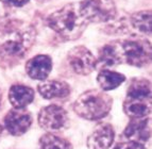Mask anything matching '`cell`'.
Instances as JSON below:
<instances>
[{
    "instance_id": "obj_1",
    "label": "cell",
    "mask_w": 152,
    "mask_h": 149,
    "mask_svg": "<svg viewBox=\"0 0 152 149\" xmlns=\"http://www.w3.org/2000/svg\"><path fill=\"white\" fill-rule=\"evenodd\" d=\"M36 40V30L31 23L19 19L0 23V66L12 68L30 51Z\"/></svg>"
},
{
    "instance_id": "obj_2",
    "label": "cell",
    "mask_w": 152,
    "mask_h": 149,
    "mask_svg": "<svg viewBox=\"0 0 152 149\" xmlns=\"http://www.w3.org/2000/svg\"><path fill=\"white\" fill-rule=\"evenodd\" d=\"M46 23L64 40L80 38L89 25L82 15L80 2L68 3L54 11L47 17Z\"/></svg>"
},
{
    "instance_id": "obj_3",
    "label": "cell",
    "mask_w": 152,
    "mask_h": 149,
    "mask_svg": "<svg viewBox=\"0 0 152 149\" xmlns=\"http://www.w3.org/2000/svg\"><path fill=\"white\" fill-rule=\"evenodd\" d=\"M113 98L102 90L91 89L82 93L74 103V111L86 120H100L111 112Z\"/></svg>"
},
{
    "instance_id": "obj_4",
    "label": "cell",
    "mask_w": 152,
    "mask_h": 149,
    "mask_svg": "<svg viewBox=\"0 0 152 149\" xmlns=\"http://www.w3.org/2000/svg\"><path fill=\"white\" fill-rule=\"evenodd\" d=\"M122 63L134 67H145L151 62V43L148 40L137 38V40H118Z\"/></svg>"
},
{
    "instance_id": "obj_5",
    "label": "cell",
    "mask_w": 152,
    "mask_h": 149,
    "mask_svg": "<svg viewBox=\"0 0 152 149\" xmlns=\"http://www.w3.org/2000/svg\"><path fill=\"white\" fill-rule=\"evenodd\" d=\"M80 10L88 23H109L117 16L114 0H82Z\"/></svg>"
},
{
    "instance_id": "obj_6",
    "label": "cell",
    "mask_w": 152,
    "mask_h": 149,
    "mask_svg": "<svg viewBox=\"0 0 152 149\" xmlns=\"http://www.w3.org/2000/svg\"><path fill=\"white\" fill-rule=\"evenodd\" d=\"M37 123L42 129L48 132L63 131L69 126L68 112L58 104H49L38 112Z\"/></svg>"
},
{
    "instance_id": "obj_7",
    "label": "cell",
    "mask_w": 152,
    "mask_h": 149,
    "mask_svg": "<svg viewBox=\"0 0 152 149\" xmlns=\"http://www.w3.org/2000/svg\"><path fill=\"white\" fill-rule=\"evenodd\" d=\"M71 70L80 76H87L96 69V57L85 46H76L67 53Z\"/></svg>"
},
{
    "instance_id": "obj_8",
    "label": "cell",
    "mask_w": 152,
    "mask_h": 149,
    "mask_svg": "<svg viewBox=\"0 0 152 149\" xmlns=\"http://www.w3.org/2000/svg\"><path fill=\"white\" fill-rule=\"evenodd\" d=\"M33 123L32 113L27 109H14L4 116V128L13 137H21L28 132Z\"/></svg>"
},
{
    "instance_id": "obj_9",
    "label": "cell",
    "mask_w": 152,
    "mask_h": 149,
    "mask_svg": "<svg viewBox=\"0 0 152 149\" xmlns=\"http://www.w3.org/2000/svg\"><path fill=\"white\" fill-rule=\"evenodd\" d=\"M115 139V130L111 124L102 123L93 130L86 139L88 149H109Z\"/></svg>"
},
{
    "instance_id": "obj_10",
    "label": "cell",
    "mask_w": 152,
    "mask_h": 149,
    "mask_svg": "<svg viewBox=\"0 0 152 149\" xmlns=\"http://www.w3.org/2000/svg\"><path fill=\"white\" fill-rule=\"evenodd\" d=\"M53 67L52 59L48 54H37L26 63V73L31 79L44 81L48 78Z\"/></svg>"
},
{
    "instance_id": "obj_11",
    "label": "cell",
    "mask_w": 152,
    "mask_h": 149,
    "mask_svg": "<svg viewBox=\"0 0 152 149\" xmlns=\"http://www.w3.org/2000/svg\"><path fill=\"white\" fill-rule=\"evenodd\" d=\"M124 137L128 141H134L138 143H146L151 137V124L149 117L132 118L128 126L124 130Z\"/></svg>"
},
{
    "instance_id": "obj_12",
    "label": "cell",
    "mask_w": 152,
    "mask_h": 149,
    "mask_svg": "<svg viewBox=\"0 0 152 149\" xmlns=\"http://www.w3.org/2000/svg\"><path fill=\"white\" fill-rule=\"evenodd\" d=\"M38 94L47 100L63 99L68 97L71 93V87L67 82L63 80H44L37 85Z\"/></svg>"
},
{
    "instance_id": "obj_13",
    "label": "cell",
    "mask_w": 152,
    "mask_h": 149,
    "mask_svg": "<svg viewBox=\"0 0 152 149\" xmlns=\"http://www.w3.org/2000/svg\"><path fill=\"white\" fill-rule=\"evenodd\" d=\"M120 64L124 63L118 42H113L102 46L98 52V58H96V68L109 69Z\"/></svg>"
},
{
    "instance_id": "obj_14",
    "label": "cell",
    "mask_w": 152,
    "mask_h": 149,
    "mask_svg": "<svg viewBox=\"0 0 152 149\" xmlns=\"http://www.w3.org/2000/svg\"><path fill=\"white\" fill-rule=\"evenodd\" d=\"M124 112L130 118H142L151 114L152 99L126 96L124 101Z\"/></svg>"
},
{
    "instance_id": "obj_15",
    "label": "cell",
    "mask_w": 152,
    "mask_h": 149,
    "mask_svg": "<svg viewBox=\"0 0 152 149\" xmlns=\"http://www.w3.org/2000/svg\"><path fill=\"white\" fill-rule=\"evenodd\" d=\"M34 96V90L23 84H14L9 90V101L14 109H26L33 102Z\"/></svg>"
},
{
    "instance_id": "obj_16",
    "label": "cell",
    "mask_w": 152,
    "mask_h": 149,
    "mask_svg": "<svg viewBox=\"0 0 152 149\" xmlns=\"http://www.w3.org/2000/svg\"><path fill=\"white\" fill-rule=\"evenodd\" d=\"M124 81H126L124 75L111 69H100L97 76V82L103 92L113 91L117 89Z\"/></svg>"
},
{
    "instance_id": "obj_17",
    "label": "cell",
    "mask_w": 152,
    "mask_h": 149,
    "mask_svg": "<svg viewBox=\"0 0 152 149\" xmlns=\"http://www.w3.org/2000/svg\"><path fill=\"white\" fill-rule=\"evenodd\" d=\"M151 21L152 14L150 10L138 11L131 14L129 17V23L132 28L146 35H151Z\"/></svg>"
},
{
    "instance_id": "obj_18",
    "label": "cell",
    "mask_w": 152,
    "mask_h": 149,
    "mask_svg": "<svg viewBox=\"0 0 152 149\" xmlns=\"http://www.w3.org/2000/svg\"><path fill=\"white\" fill-rule=\"evenodd\" d=\"M127 96L152 98V86L150 80L145 78L132 79L128 85Z\"/></svg>"
},
{
    "instance_id": "obj_19",
    "label": "cell",
    "mask_w": 152,
    "mask_h": 149,
    "mask_svg": "<svg viewBox=\"0 0 152 149\" xmlns=\"http://www.w3.org/2000/svg\"><path fill=\"white\" fill-rule=\"evenodd\" d=\"M37 149H72V145L65 137L49 132L38 139Z\"/></svg>"
},
{
    "instance_id": "obj_20",
    "label": "cell",
    "mask_w": 152,
    "mask_h": 149,
    "mask_svg": "<svg viewBox=\"0 0 152 149\" xmlns=\"http://www.w3.org/2000/svg\"><path fill=\"white\" fill-rule=\"evenodd\" d=\"M113 149H147L142 143L134 141H124L117 143Z\"/></svg>"
},
{
    "instance_id": "obj_21",
    "label": "cell",
    "mask_w": 152,
    "mask_h": 149,
    "mask_svg": "<svg viewBox=\"0 0 152 149\" xmlns=\"http://www.w3.org/2000/svg\"><path fill=\"white\" fill-rule=\"evenodd\" d=\"M2 3L9 7H14V8H21L26 5L30 0H0Z\"/></svg>"
},
{
    "instance_id": "obj_22",
    "label": "cell",
    "mask_w": 152,
    "mask_h": 149,
    "mask_svg": "<svg viewBox=\"0 0 152 149\" xmlns=\"http://www.w3.org/2000/svg\"><path fill=\"white\" fill-rule=\"evenodd\" d=\"M2 132H3V126L1 124H0V137L2 135Z\"/></svg>"
},
{
    "instance_id": "obj_23",
    "label": "cell",
    "mask_w": 152,
    "mask_h": 149,
    "mask_svg": "<svg viewBox=\"0 0 152 149\" xmlns=\"http://www.w3.org/2000/svg\"><path fill=\"white\" fill-rule=\"evenodd\" d=\"M1 101H2V91L0 89V106H1Z\"/></svg>"
},
{
    "instance_id": "obj_24",
    "label": "cell",
    "mask_w": 152,
    "mask_h": 149,
    "mask_svg": "<svg viewBox=\"0 0 152 149\" xmlns=\"http://www.w3.org/2000/svg\"><path fill=\"white\" fill-rule=\"evenodd\" d=\"M42 1H47V0H42Z\"/></svg>"
}]
</instances>
